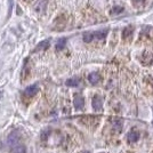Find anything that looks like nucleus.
I'll return each instance as SVG.
<instances>
[{
  "label": "nucleus",
  "instance_id": "nucleus-1",
  "mask_svg": "<svg viewBox=\"0 0 153 153\" xmlns=\"http://www.w3.org/2000/svg\"><path fill=\"white\" fill-rule=\"evenodd\" d=\"M7 145L12 153H26V146L19 131L14 130L7 137Z\"/></svg>",
  "mask_w": 153,
  "mask_h": 153
},
{
  "label": "nucleus",
  "instance_id": "nucleus-2",
  "mask_svg": "<svg viewBox=\"0 0 153 153\" xmlns=\"http://www.w3.org/2000/svg\"><path fill=\"white\" fill-rule=\"evenodd\" d=\"M73 104H74V108L76 111H81L85 106V98L82 95L80 94H74L73 97Z\"/></svg>",
  "mask_w": 153,
  "mask_h": 153
},
{
  "label": "nucleus",
  "instance_id": "nucleus-3",
  "mask_svg": "<svg viewBox=\"0 0 153 153\" xmlns=\"http://www.w3.org/2000/svg\"><path fill=\"white\" fill-rule=\"evenodd\" d=\"M39 90H40V88H39L38 83H33L31 86H27L25 89H24V95L31 97V96L37 95L39 93Z\"/></svg>",
  "mask_w": 153,
  "mask_h": 153
},
{
  "label": "nucleus",
  "instance_id": "nucleus-4",
  "mask_svg": "<svg viewBox=\"0 0 153 153\" xmlns=\"http://www.w3.org/2000/svg\"><path fill=\"white\" fill-rule=\"evenodd\" d=\"M93 108L96 112H101L103 110V100L100 95H95L93 97Z\"/></svg>",
  "mask_w": 153,
  "mask_h": 153
},
{
  "label": "nucleus",
  "instance_id": "nucleus-5",
  "mask_svg": "<svg viewBox=\"0 0 153 153\" xmlns=\"http://www.w3.org/2000/svg\"><path fill=\"white\" fill-rule=\"evenodd\" d=\"M49 46H51V39H45V40L40 41L38 45L36 46V48L33 49V51H32V53H38V51H46V49H47Z\"/></svg>",
  "mask_w": 153,
  "mask_h": 153
},
{
  "label": "nucleus",
  "instance_id": "nucleus-6",
  "mask_svg": "<svg viewBox=\"0 0 153 153\" xmlns=\"http://www.w3.org/2000/svg\"><path fill=\"white\" fill-rule=\"evenodd\" d=\"M134 26L131 25H128L126 26L125 29H123V31H122V39L123 40H130V39L133 38V36H134Z\"/></svg>",
  "mask_w": 153,
  "mask_h": 153
},
{
  "label": "nucleus",
  "instance_id": "nucleus-7",
  "mask_svg": "<svg viewBox=\"0 0 153 153\" xmlns=\"http://www.w3.org/2000/svg\"><path fill=\"white\" fill-rule=\"evenodd\" d=\"M127 140L129 143H135L140 140V131H137L136 129H131L127 135Z\"/></svg>",
  "mask_w": 153,
  "mask_h": 153
},
{
  "label": "nucleus",
  "instance_id": "nucleus-8",
  "mask_svg": "<svg viewBox=\"0 0 153 153\" xmlns=\"http://www.w3.org/2000/svg\"><path fill=\"white\" fill-rule=\"evenodd\" d=\"M88 81H89L91 85H97V83L101 81V76H100V73H97V72H91L89 76H88Z\"/></svg>",
  "mask_w": 153,
  "mask_h": 153
},
{
  "label": "nucleus",
  "instance_id": "nucleus-9",
  "mask_svg": "<svg viewBox=\"0 0 153 153\" xmlns=\"http://www.w3.org/2000/svg\"><path fill=\"white\" fill-rule=\"evenodd\" d=\"M108 33V29H102V30H98V31L94 32V37H95V39L103 40V39L106 38Z\"/></svg>",
  "mask_w": 153,
  "mask_h": 153
},
{
  "label": "nucleus",
  "instance_id": "nucleus-10",
  "mask_svg": "<svg viewBox=\"0 0 153 153\" xmlns=\"http://www.w3.org/2000/svg\"><path fill=\"white\" fill-rule=\"evenodd\" d=\"M153 61V55L151 53H149V51H145L144 54H143V58H142V63L145 64V65H149V64H151Z\"/></svg>",
  "mask_w": 153,
  "mask_h": 153
},
{
  "label": "nucleus",
  "instance_id": "nucleus-11",
  "mask_svg": "<svg viewBox=\"0 0 153 153\" xmlns=\"http://www.w3.org/2000/svg\"><path fill=\"white\" fill-rule=\"evenodd\" d=\"M95 39V37H94V32H85L83 33V41L85 42H91L93 40Z\"/></svg>",
  "mask_w": 153,
  "mask_h": 153
},
{
  "label": "nucleus",
  "instance_id": "nucleus-12",
  "mask_svg": "<svg viewBox=\"0 0 153 153\" xmlns=\"http://www.w3.org/2000/svg\"><path fill=\"white\" fill-rule=\"evenodd\" d=\"M79 82H80L79 78H71V79L66 80V86H69V87H76L79 85Z\"/></svg>",
  "mask_w": 153,
  "mask_h": 153
},
{
  "label": "nucleus",
  "instance_id": "nucleus-13",
  "mask_svg": "<svg viewBox=\"0 0 153 153\" xmlns=\"http://www.w3.org/2000/svg\"><path fill=\"white\" fill-rule=\"evenodd\" d=\"M65 45H66V38L58 39L57 42H56V49L57 51H62V49H64Z\"/></svg>",
  "mask_w": 153,
  "mask_h": 153
},
{
  "label": "nucleus",
  "instance_id": "nucleus-14",
  "mask_svg": "<svg viewBox=\"0 0 153 153\" xmlns=\"http://www.w3.org/2000/svg\"><path fill=\"white\" fill-rule=\"evenodd\" d=\"M123 7L121 6H114L111 10V15H118V14H121L123 12Z\"/></svg>",
  "mask_w": 153,
  "mask_h": 153
},
{
  "label": "nucleus",
  "instance_id": "nucleus-15",
  "mask_svg": "<svg viewBox=\"0 0 153 153\" xmlns=\"http://www.w3.org/2000/svg\"><path fill=\"white\" fill-rule=\"evenodd\" d=\"M145 1L146 0H131V2H133V5L135 7H142L145 4Z\"/></svg>",
  "mask_w": 153,
  "mask_h": 153
},
{
  "label": "nucleus",
  "instance_id": "nucleus-16",
  "mask_svg": "<svg viewBox=\"0 0 153 153\" xmlns=\"http://www.w3.org/2000/svg\"><path fill=\"white\" fill-rule=\"evenodd\" d=\"M80 153H89V152H88V151H81Z\"/></svg>",
  "mask_w": 153,
  "mask_h": 153
}]
</instances>
